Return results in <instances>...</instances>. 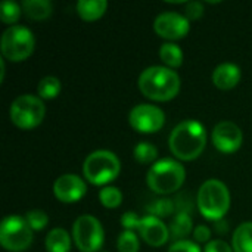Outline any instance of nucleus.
I'll return each instance as SVG.
<instances>
[{
	"label": "nucleus",
	"mask_w": 252,
	"mask_h": 252,
	"mask_svg": "<svg viewBox=\"0 0 252 252\" xmlns=\"http://www.w3.org/2000/svg\"><path fill=\"white\" fill-rule=\"evenodd\" d=\"M180 77L174 69L164 65H154L143 69L137 78L140 93L154 102L173 100L180 92Z\"/></svg>",
	"instance_id": "f257e3e1"
},
{
	"label": "nucleus",
	"mask_w": 252,
	"mask_h": 252,
	"mask_svg": "<svg viewBox=\"0 0 252 252\" xmlns=\"http://www.w3.org/2000/svg\"><path fill=\"white\" fill-rule=\"evenodd\" d=\"M168 146L177 161H193L201 157L207 146V130L196 120H185L179 123L170 137Z\"/></svg>",
	"instance_id": "f03ea898"
},
{
	"label": "nucleus",
	"mask_w": 252,
	"mask_h": 252,
	"mask_svg": "<svg viewBox=\"0 0 252 252\" xmlns=\"http://www.w3.org/2000/svg\"><path fill=\"white\" fill-rule=\"evenodd\" d=\"M196 207L201 216L208 221H220L230 208L229 188L217 179L204 182L196 195Z\"/></svg>",
	"instance_id": "7ed1b4c3"
},
{
	"label": "nucleus",
	"mask_w": 252,
	"mask_h": 252,
	"mask_svg": "<svg viewBox=\"0 0 252 252\" xmlns=\"http://www.w3.org/2000/svg\"><path fill=\"white\" fill-rule=\"evenodd\" d=\"M186 180V170L180 161L164 158L148 170L146 185L157 195H171L176 193Z\"/></svg>",
	"instance_id": "20e7f679"
},
{
	"label": "nucleus",
	"mask_w": 252,
	"mask_h": 252,
	"mask_svg": "<svg viewBox=\"0 0 252 252\" xmlns=\"http://www.w3.org/2000/svg\"><path fill=\"white\" fill-rule=\"evenodd\" d=\"M121 171L118 157L108 149H99L87 155L83 162L84 179L94 186H108L114 182Z\"/></svg>",
	"instance_id": "39448f33"
},
{
	"label": "nucleus",
	"mask_w": 252,
	"mask_h": 252,
	"mask_svg": "<svg viewBox=\"0 0 252 252\" xmlns=\"http://www.w3.org/2000/svg\"><path fill=\"white\" fill-rule=\"evenodd\" d=\"M35 49V37L30 28L24 25L7 27L0 38V50L6 61L24 62Z\"/></svg>",
	"instance_id": "423d86ee"
},
{
	"label": "nucleus",
	"mask_w": 252,
	"mask_h": 252,
	"mask_svg": "<svg viewBox=\"0 0 252 252\" xmlns=\"http://www.w3.org/2000/svg\"><path fill=\"white\" fill-rule=\"evenodd\" d=\"M46 117L43 99L35 94L18 96L9 108V118L19 130H32L38 127Z\"/></svg>",
	"instance_id": "0eeeda50"
},
{
	"label": "nucleus",
	"mask_w": 252,
	"mask_h": 252,
	"mask_svg": "<svg viewBox=\"0 0 252 252\" xmlns=\"http://www.w3.org/2000/svg\"><path fill=\"white\" fill-rule=\"evenodd\" d=\"M34 239V230L21 216H7L0 224V245L9 252L27 251Z\"/></svg>",
	"instance_id": "6e6552de"
},
{
	"label": "nucleus",
	"mask_w": 252,
	"mask_h": 252,
	"mask_svg": "<svg viewBox=\"0 0 252 252\" xmlns=\"http://www.w3.org/2000/svg\"><path fill=\"white\" fill-rule=\"evenodd\" d=\"M72 239L78 251L97 252L105 242V232L100 221L90 216H80L72 224Z\"/></svg>",
	"instance_id": "1a4fd4ad"
},
{
	"label": "nucleus",
	"mask_w": 252,
	"mask_h": 252,
	"mask_svg": "<svg viewBox=\"0 0 252 252\" xmlns=\"http://www.w3.org/2000/svg\"><path fill=\"white\" fill-rule=\"evenodd\" d=\"M128 124L142 134L158 133L165 124V114L161 108L151 103H139L128 114Z\"/></svg>",
	"instance_id": "9d476101"
},
{
	"label": "nucleus",
	"mask_w": 252,
	"mask_h": 252,
	"mask_svg": "<svg viewBox=\"0 0 252 252\" xmlns=\"http://www.w3.org/2000/svg\"><path fill=\"white\" fill-rule=\"evenodd\" d=\"M154 31L165 40L177 41L190 31V21L177 12H162L154 21Z\"/></svg>",
	"instance_id": "9b49d317"
},
{
	"label": "nucleus",
	"mask_w": 252,
	"mask_h": 252,
	"mask_svg": "<svg viewBox=\"0 0 252 252\" xmlns=\"http://www.w3.org/2000/svg\"><path fill=\"white\" fill-rule=\"evenodd\" d=\"M211 140L219 152L229 155L241 149L244 142V133L238 124L232 121H221L214 127Z\"/></svg>",
	"instance_id": "f8f14e48"
},
{
	"label": "nucleus",
	"mask_w": 252,
	"mask_h": 252,
	"mask_svg": "<svg viewBox=\"0 0 252 252\" xmlns=\"http://www.w3.org/2000/svg\"><path fill=\"white\" fill-rule=\"evenodd\" d=\"M87 192L86 182L77 174H62L53 183V195L62 204L78 202Z\"/></svg>",
	"instance_id": "ddd939ff"
},
{
	"label": "nucleus",
	"mask_w": 252,
	"mask_h": 252,
	"mask_svg": "<svg viewBox=\"0 0 252 252\" xmlns=\"http://www.w3.org/2000/svg\"><path fill=\"white\" fill-rule=\"evenodd\" d=\"M137 235L149 245L154 248H161L168 242L170 236V229L168 226L158 217L154 216H145L140 219V224L137 229Z\"/></svg>",
	"instance_id": "4468645a"
},
{
	"label": "nucleus",
	"mask_w": 252,
	"mask_h": 252,
	"mask_svg": "<svg viewBox=\"0 0 252 252\" xmlns=\"http://www.w3.org/2000/svg\"><path fill=\"white\" fill-rule=\"evenodd\" d=\"M242 78L241 68L236 63L224 62L220 63L213 71V83L220 90H232L235 89Z\"/></svg>",
	"instance_id": "2eb2a0df"
},
{
	"label": "nucleus",
	"mask_w": 252,
	"mask_h": 252,
	"mask_svg": "<svg viewBox=\"0 0 252 252\" xmlns=\"http://www.w3.org/2000/svg\"><path fill=\"white\" fill-rule=\"evenodd\" d=\"M75 7H77L78 16L83 21L94 22L105 15V12L108 9V1H105V0H80Z\"/></svg>",
	"instance_id": "dca6fc26"
},
{
	"label": "nucleus",
	"mask_w": 252,
	"mask_h": 252,
	"mask_svg": "<svg viewBox=\"0 0 252 252\" xmlns=\"http://www.w3.org/2000/svg\"><path fill=\"white\" fill-rule=\"evenodd\" d=\"M21 6L24 15L32 21H44L53 12V4L49 0H24Z\"/></svg>",
	"instance_id": "f3484780"
},
{
	"label": "nucleus",
	"mask_w": 252,
	"mask_h": 252,
	"mask_svg": "<svg viewBox=\"0 0 252 252\" xmlns=\"http://www.w3.org/2000/svg\"><path fill=\"white\" fill-rule=\"evenodd\" d=\"M47 252H69L71 250V236L65 229L56 227L52 229L44 241Z\"/></svg>",
	"instance_id": "a211bd4d"
},
{
	"label": "nucleus",
	"mask_w": 252,
	"mask_h": 252,
	"mask_svg": "<svg viewBox=\"0 0 252 252\" xmlns=\"http://www.w3.org/2000/svg\"><path fill=\"white\" fill-rule=\"evenodd\" d=\"M170 236L176 241L185 239L193 230V221L189 213H176L168 226Z\"/></svg>",
	"instance_id": "6ab92c4d"
},
{
	"label": "nucleus",
	"mask_w": 252,
	"mask_h": 252,
	"mask_svg": "<svg viewBox=\"0 0 252 252\" xmlns=\"http://www.w3.org/2000/svg\"><path fill=\"white\" fill-rule=\"evenodd\" d=\"M233 252H252V221H245L236 227L232 236Z\"/></svg>",
	"instance_id": "aec40b11"
},
{
	"label": "nucleus",
	"mask_w": 252,
	"mask_h": 252,
	"mask_svg": "<svg viewBox=\"0 0 252 252\" xmlns=\"http://www.w3.org/2000/svg\"><path fill=\"white\" fill-rule=\"evenodd\" d=\"M159 59L162 61L164 66L170 68V69H176L180 68L185 59L183 50L174 44V43H164L159 49Z\"/></svg>",
	"instance_id": "412c9836"
},
{
	"label": "nucleus",
	"mask_w": 252,
	"mask_h": 252,
	"mask_svg": "<svg viewBox=\"0 0 252 252\" xmlns=\"http://www.w3.org/2000/svg\"><path fill=\"white\" fill-rule=\"evenodd\" d=\"M61 80L53 77V75H47V77H43L37 86V93H38V97L43 99V100H52L55 97L59 96L61 93Z\"/></svg>",
	"instance_id": "4be33fe9"
},
{
	"label": "nucleus",
	"mask_w": 252,
	"mask_h": 252,
	"mask_svg": "<svg viewBox=\"0 0 252 252\" xmlns=\"http://www.w3.org/2000/svg\"><path fill=\"white\" fill-rule=\"evenodd\" d=\"M133 157H134L136 162H139L142 165L152 164L158 157V149H157V146H154L149 142H140L134 146Z\"/></svg>",
	"instance_id": "5701e85b"
},
{
	"label": "nucleus",
	"mask_w": 252,
	"mask_h": 252,
	"mask_svg": "<svg viewBox=\"0 0 252 252\" xmlns=\"http://www.w3.org/2000/svg\"><path fill=\"white\" fill-rule=\"evenodd\" d=\"M146 210L149 216H154L162 220L164 217H170L176 211V204L170 198H158L151 205H148Z\"/></svg>",
	"instance_id": "b1692460"
},
{
	"label": "nucleus",
	"mask_w": 252,
	"mask_h": 252,
	"mask_svg": "<svg viewBox=\"0 0 252 252\" xmlns=\"http://www.w3.org/2000/svg\"><path fill=\"white\" fill-rule=\"evenodd\" d=\"M99 201L108 210H115L123 202V193L118 188L105 186L99 190Z\"/></svg>",
	"instance_id": "393cba45"
},
{
	"label": "nucleus",
	"mask_w": 252,
	"mask_h": 252,
	"mask_svg": "<svg viewBox=\"0 0 252 252\" xmlns=\"http://www.w3.org/2000/svg\"><path fill=\"white\" fill-rule=\"evenodd\" d=\"M22 15V6L18 4L16 1H3L1 3V7H0V19L3 24L9 25V27H13L19 18Z\"/></svg>",
	"instance_id": "a878e982"
},
{
	"label": "nucleus",
	"mask_w": 252,
	"mask_h": 252,
	"mask_svg": "<svg viewBox=\"0 0 252 252\" xmlns=\"http://www.w3.org/2000/svg\"><path fill=\"white\" fill-rule=\"evenodd\" d=\"M118 252H139L140 250V239L136 232L124 230L117 241Z\"/></svg>",
	"instance_id": "bb28decb"
},
{
	"label": "nucleus",
	"mask_w": 252,
	"mask_h": 252,
	"mask_svg": "<svg viewBox=\"0 0 252 252\" xmlns=\"http://www.w3.org/2000/svg\"><path fill=\"white\" fill-rule=\"evenodd\" d=\"M24 219L34 232H40L49 224V216L43 210H30L28 213H25Z\"/></svg>",
	"instance_id": "cd10ccee"
},
{
	"label": "nucleus",
	"mask_w": 252,
	"mask_h": 252,
	"mask_svg": "<svg viewBox=\"0 0 252 252\" xmlns=\"http://www.w3.org/2000/svg\"><path fill=\"white\" fill-rule=\"evenodd\" d=\"M168 252H201V248L196 242L189 241V239H182L176 241L170 248Z\"/></svg>",
	"instance_id": "c85d7f7f"
},
{
	"label": "nucleus",
	"mask_w": 252,
	"mask_h": 252,
	"mask_svg": "<svg viewBox=\"0 0 252 252\" xmlns=\"http://www.w3.org/2000/svg\"><path fill=\"white\" fill-rule=\"evenodd\" d=\"M140 224V217L134 213V211H127L123 214L121 217V226L124 227V230H130V232H137Z\"/></svg>",
	"instance_id": "c756f323"
},
{
	"label": "nucleus",
	"mask_w": 252,
	"mask_h": 252,
	"mask_svg": "<svg viewBox=\"0 0 252 252\" xmlns=\"http://www.w3.org/2000/svg\"><path fill=\"white\" fill-rule=\"evenodd\" d=\"M202 15H204V4L201 1H189V3H186L185 16L189 21H196V19L202 18Z\"/></svg>",
	"instance_id": "7c9ffc66"
},
{
	"label": "nucleus",
	"mask_w": 252,
	"mask_h": 252,
	"mask_svg": "<svg viewBox=\"0 0 252 252\" xmlns=\"http://www.w3.org/2000/svg\"><path fill=\"white\" fill-rule=\"evenodd\" d=\"M204 252H233V248L223 239H213L205 245Z\"/></svg>",
	"instance_id": "2f4dec72"
},
{
	"label": "nucleus",
	"mask_w": 252,
	"mask_h": 252,
	"mask_svg": "<svg viewBox=\"0 0 252 252\" xmlns=\"http://www.w3.org/2000/svg\"><path fill=\"white\" fill-rule=\"evenodd\" d=\"M193 239L196 244H208L211 239V229L208 226L199 224L193 229Z\"/></svg>",
	"instance_id": "473e14b6"
}]
</instances>
